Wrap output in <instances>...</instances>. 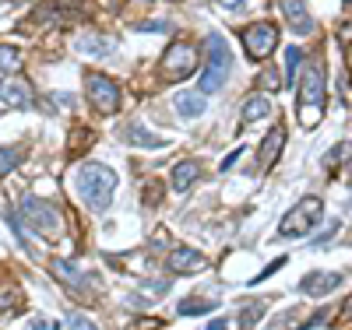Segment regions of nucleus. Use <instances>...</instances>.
Returning a JSON list of instances; mask_svg holds the SVG:
<instances>
[{"label":"nucleus","instance_id":"nucleus-12","mask_svg":"<svg viewBox=\"0 0 352 330\" xmlns=\"http://www.w3.org/2000/svg\"><path fill=\"white\" fill-rule=\"evenodd\" d=\"M32 88H28V81L21 78H0V102L4 106H14V109H28L32 106Z\"/></svg>","mask_w":352,"mask_h":330},{"label":"nucleus","instance_id":"nucleus-29","mask_svg":"<svg viewBox=\"0 0 352 330\" xmlns=\"http://www.w3.org/2000/svg\"><path fill=\"white\" fill-rule=\"evenodd\" d=\"M282 267H285V257H278L275 263H268V267H264L261 274H254V281H250V285H261V281H268V278H272L275 271H282Z\"/></svg>","mask_w":352,"mask_h":330},{"label":"nucleus","instance_id":"nucleus-22","mask_svg":"<svg viewBox=\"0 0 352 330\" xmlns=\"http://www.w3.org/2000/svg\"><path fill=\"white\" fill-rule=\"evenodd\" d=\"M0 71H4V74L21 71V49H18V46H11V43H0Z\"/></svg>","mask_w":352,"mask_h":330},{"label":"nucleus","instance_id":"nucleus-7","mask_svg":"<svg viewBox=\"0 0 352 330\" xmlns=\"http://www.w3.org/2000/svg\"><path fill=\"white\" fill-rule=\"evenodd\" d=\"M85 95L99 113H116L120 109V88H116L113 78L99 74V71H88L85 74Z\"/></svg>","mask_w":352,"mask_h":330},{"label":"nucleus","instance_id":"nucleus-15","mask_svg":"<svg viewBox=\"0 0 352 330\" xmlns=\"http://www.w3.org/2000/svg\"><path fill=\"white\" fill-rule=\"evenodd\" d=\"M272 113H275L272 95H264V92H250V95L243 99V109H240L243 123H257V119H268Z\"/></svg>","mask_w":352,"mask_h":330},{"label":"nucleus","instance_id":"nucleus-18","mask_svg":"<svg viewBox=\"0 0 352 330\" xmlns=\"http://www.w3.org/2000/svg\"><path fill=\"white\" fill-rule=\"evenodd\" d=\"M173 106H176V113H180L184 119H197V116H204V95L201 92H180L173 99Z\"/></svg>","mask_w":352,"mask_h":330},{"label":"nucleus","instance_id":"nucleus-2","mask_svg":"<svg viewBox=\"0 0 352 330\" xmlns=\"http://www.w3.org/2000/svg\"><path fill=\"white\" fill-rule=\"evenodd\" d=\"M113 190H116V172L102 162H85L74 172V193L85 200V207H92L96 215H102L113 204Z\"/></svg>","mask_w":352,"mask_h":330},{"label":"nucleus","instance_id":"nucleus-5","mask_svg":"<svg viewBox=\"0 0 352 330\" xmlns=\"http://www.w3.org/2000/svg\"><path fill=\"white\" fill-rule=\"evenodd\" d=\"M320 218H324V204H320V197H303L296 207H289L285 218L278 222V235L282 239H303V235H310L320 225Z\"/></svg>","mask_w":352,"mask_h":330},{"label":"nucleus","instance_id":"nucleus-30","mask_svg":"<svg viewBox=\"0 0 352 330\" xmlns=\"http://www.w3.org/2000/svg\"><path fill=\"white\" fill-rule=\"evenodd\" d=\"M282 84H285V81H278L275 71H264V74H261V88H264V92H268V88H275V92H278Z\"/></svg>","mask_w":352,"mask_h":330},{"label":"nucleus","instance_id":"nucleus-10","mask_svg":"<svg viewBox=\"0 0 352 330\" xmlns=\"http://www.w3.org/2000/svg\"><path fill=\"white\" fill-rule=\"evenodd\" d=\"M338 285H342V274H338V271H314V274H303V278H300V292L310 295V298H324V295H331Z\"/></svg>","mask_w":352,"mask_h":330},{"label":"nucleus","instance_id":"nucleus-6","mask_svg":"<svg viewBox=\"0 0 352 330\" xmlns=\"http://www.w3.org/2000/svg\"><path fill=\"white\" fill-rule=\"evenodd\" d=\"M194 71H197V46H190V43H184V39H176V43L162 53V60H159L162 81H184V78H190Z\"/></svg>","mask_w":352,"mask_h":330},{"label":"nucleus","instance_id":"nucleus-24","mask_svg":"<svg viewBox=\"0 0 352 330\" xmlns=\"http://www.w3.org/2000/svg\"><path fill=\"white\" fill-rule=\"evenodd\" d=\"M18 162H21V148L18 144H4V148H0V179H4L8 172H14Z\"/></svg>","mask_w":352,"mask_h":330},{"label":"nucleus","instance_id":"nucleus-11","mask_svg":"<svg viewBox=\"0 0 352 330\" xmlns=\"http://www.w3.org/2000/svg\"><path fill=\"white\" fill-rule=\"evenodd\" d=\"M282 148H285V127L275 123L268 134H264L261 148H257V165H261V172H268V169L275 165V158L282 155Z\"/></svg>","mask_w":352,"mask_h":330},{"label":"nucleus","instance_id":"nucleus-26","mask_svg":"<svg viewBox=\"0 0 352 330\" xmlns=\"http://www.w3.org/2000/svg\"><path fill=\"white\" fill-rule=\"evenodd\" d=\"M64 327H67V330H99V327H96L92 320H88L85 313H67Z\"/></svg>","mask_w":352,"mask_h":330},{"label":"nucleus","instance_id":"nucleus-17","mask_svg":"<svg viewBox=\"0 0 352 330\" xmlns=\"http://www.w3.org/2000/svg\"><path fill=\"white\" fill-rule=\"evenodd\" d=\"M201 176V165L194 162V158H184V162H176L173 165V176H169V187L176 190V193H184V190H190V183Z\"/></svg>","mask_w":352,"mask_h":330},{"label":"nucleus","instance_id":"nucleus-13","mask_svg":"<svg viewBox=\"0 0 352 330\" xmlns=\"http://www.w3.org/2000/svg\"><path fill=\"white\" fill-rule=\"evenodd\" d=\"M204 253H197V250H190V246H176V250H169V257H166V267L173 274H190V271H204Z\"/></svg>","mask_w":352,"mask_h":330},{"label":"nucleus","instance_id":"nucleus-14","mask_svg":"<svg viewBox=\"0 0 352 330\" xmlns=\"http://www.w3.org/2000/svg\"><path fill=\"white\" fill-rule=\"evenodd\" d=\"M282 18L289 21V28L296 36H310L314 32V18H310V11H307V4L303 0H282Z\"/></svg>","mask_w":352,"mask_h":330},{"label":"nucleus","instance_id":"nucleus-8","mask_svg":"<svg viewBox=\"0 0 352 330\" xmlns=\"http://www.w3.org/2000/svg\"><path fill=\"white\" fill-rule=\"evenodd\" d=\"M278 46V25L272 21H254L243 28V49L250 60H264L272 49Z\"/></svg>","mask_w":352,"mask_h":330},{"label":"nucleus","instance_id":"nucleus-36","mask_svg":"<svg viewBox=\"0 0 352 330\" xmlns=\"http://www.w3.org/2000/svg\"><path fill=\"white\" fill-rule=\"evenodd\" d=\"M204 330H226V320L219 316V320H212V323H208V327H204Z\"/></svg>","mask_w":352,"mask_h":330},{"label":"nucleus","instance_id":"nucleus-20","mask_svg":"<svg viewBox=\"0 0 352 330\" xmlns=\"http://www.w3.org/2000/svg\"><path fill=\"white\" fill-rule=\"evenodd\" d=\"M50 267H53L56 278H60L67 288H85V274H81L78 263H71V260H50Z\"/></svg>","mask_w":352,"mask_h":330},{"label":"nucleus","instance_id":"nucleus-28","mask_svg":"<svg viewBox=\"0 0 352 330\" xmlns=\"http://www.w3.org/2000/svg\"><path fill=\"white\" fill-rule=\"evenodd\" d=\"M300 316V309H285V313H278L275 320H272V330H292V320Z\"/></svg>","mask_w":352,"mask_h":330},{"label":"nucleus","instance_id":"nucleus-16","mask_svg":"<svg viewBox=\"0 0 352 330\" xmlns=\"http://www.w3.org/2000/svg\"><path fill=\"white\" fill-rule=\"evenodd\" d=\"M74 49H81V53H88V56H109V53L116 49V39L99 36V32H85V36L74 39Z\"/></svg>","mask_w":352,"mask_h":330},{"label":"nucleus","instance_id":"nucleus-23","mask_svg":"<svg viewBox=\"0 0 352 330\" xmlns=\"http://www.w3.org/2000/svg\"><path fill=\"white\" fill-rule=\"evenodd\" d=\"M215 309V303H212V298H184V303L180 306H176V313H180V316H201V313H212Z\"/></svg>","mask_w":352,"mask_h":330},{"label":"nucleus","instance_id":"nucleus-4","mask_svg":"<svg viewBox=\"0 0 352 330\" xmlns=\"http://www.w3.org/2000/svg\"><path fill=\"white\" fill-rule=\"evenodd\" d=\"M18 207H21L25 228H32L36 235H43V239H60L64 235V215H60V207H56V204L25 193Z\"/></svg>","mask_w":352,"mask_h":330},{"label":"nucleus","instance_id":"nucleus-25","mask_svg":"<svg viewBox=\"0 0 352 330\" xmlns=\"http://www.w3.org/2000/svg\"><path fill=\"white\" fill-rule=\"evenodd\" d=\"M300 60H303V49H296L292 46L289 53H285V84H300Z\"/></svg>","mask_w":352,"mask_h":330},{"label":"nucleus","instance_id":"nucleus-34","mask_svg":"<svg viewBox=\"0 0 352 330\" xmlns=\"http://www.w3.org/2000/svg\"><path fill=\"white\" fill-rule=\"evenodd\" d=\"M240 155H243V152H240V148H236V152H232V155H226V162H222L219 169H222V172H226V169H232V165H236V158H240Z\"/></svg>","mask_w":352,"mask_h":330},{"label":"nucleus","instance_id":"nucleus-33","mask_svg":"<svg viewBox=\"0 0 352 330\" xmlns=\"http://www.w3.org/2000/svg\"><path fill=\"white\" fill-rule=\"evenodd\" d=\"M215 4L226 11H240V8H247V0H215Z\"/></svg>","mask_w":352,"mask_h":330},{"label":"nucleus","instance_id":"nucleus-3","mask_svg":"<svg viewBox=\"0 0 352 330\" xmlns=\"http://www.w3.org/2000/svg\"><path fill=\"white\" fill-rule=\"evenodd\" d=\"M232 74V53L229 43L219 32L204 36V67H201V81H197V92L201 95H215L219 88L229 81Z\"/></svg>","mask_w":352,"mask_h":330},{"label":"nucleus","instance_id":"nucleus-32","mask_svg":"<svg viewBox=\"0 0 352 330\" xmlns=\"http://www.w3.org/2000/svg\"><path fill=\"white\" fill-rule=\"evenodd\" d=\"M28 330H60L53 320H46V316H36V320H28Z\"/></svg>","mask_w":352,"mask_h":330},{"label":"nucleus","instance_id":"nucleus-21","mask_svg":"<svg viewBox=\"0 0 352 330\" xmlns=\"http://www.w3.org/2000/svg\"><path fill=\"white\" fill-rule=\"evenodd\" d=\"M124 137H127L131 144H138V148H162V144H166V137L148 134L141 123H127V127H124Z\"/></svg>","mask_w":352,"mask_h":330},{"label":"nucleus","instance_id":"nucleus-9","mask_svg":"<svg viewBox=\"0 0 352 330\" xmlns=\"http://www.w3.org/2000/svg\"><path fill=\"white\" fill-rule=\"evenodd\" d=\"M78 18H81V4H78V0H43V4L32 11V21L56 25V28L74 25Z\"/></svg>","mask_w":352,"mask_h":330},{"label":"nucleus","instance_id":"nucleus-31","mask_svg":"<svg viewBox=\"0 0 352 330\" xmlns=\"http://www.w3.org/2000/svg\"><path fill=\"white\" fill-rule=\"evenodd\" d=\"M134 28H138V32H169V21H141Z\"/></svg>","mask_w":352,"mask_h":330},{"label":"nucleus","instance_id":"nucleus-35","mask_svg":"<svg viewBox=\"0 0 352 330\" xmlns=\"http://www.w3.org/2000/svg\"><path fill=\"white\" fill-rule=\"evenodd\" d=\"M152 327H159V320H141V323L131 327V330H152Z\"/></svg>","mask_w":352,"mask_h":330},{"label":"nucleus","instance_id":"nucleus-19","mask_svg":"<svg viewBox=\"0 0 352 330\" xmlns=\"http://www.w3.org/2000/svg\"><path fill=\"white\" fill-rule=\"evenodd\" d=\"M268 303H272V298H247V306L240 309V327L254 330L264 320V313H268Z\"/></svg>","mask_w":352,"mask_h":330},{"label":"nucleus","instance_id":"nucleus-1","mask_svg":"<svg viewBox=\"0 0 352 330\" xmlns=\"http://www.w3.org/2000/svg\"><path fill=\"white\" fill-rule=\"evenodd\" d=\"M324 106H328V84H324V67L310 60L300 74V84H296V119L314 130L320 119H324Z\"/></svg>","mask_w":352,"mask_h":330},{"label":"nucleus","instance_id":"nucleus-27","mask_svg":"<svg viewBox=\"0 0 352 330\" xmlns=\"http://www.w3.org/2000/svg\"><path fill=\"white\" fill-rule=\"evenodd\" d=\"M338 228H342V222H331V228H324L317 239H314V250H328V243L338 235Z\"/></svg>","mask_w":352,"mask_h":330},{"label":"nucleus","instance_id":"nucleus-37","mask_svg":"<svg viewBox=\"0 0 352 330\" xmlns=\"http://www.w3.org/2000/svg\"><path fill=\"white\" fill-rule=\"evenodd\" d=\"M11 4H18V0H11Z\"/></svg>","mask_w":352,"mask_h":330}]
</instances>
